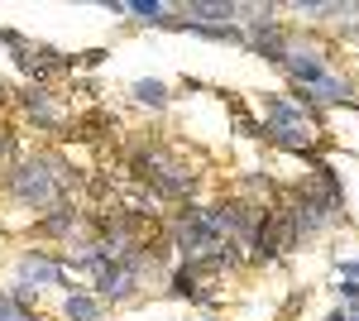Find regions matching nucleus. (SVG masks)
I'll return each instance as SVG.
<instances>
[{
  "label": "nucleus",
  "mask_w": 359,
  "mask_h": 321,
  "mask_svg": "<svg viewBox=\"0 0 359 321\" xmlns=\"http://www.w3.org/2000/svg\"><path fill=\"white\" fill-rule=\"evenodd\" d=\"M283 207H287V216H292V230H297V240H302V244L306 240H321L331 225L350 221V211H345L335 197H326L311 178L287 183V188H283Z\"/></svg>",
  "instance_id": "1"
},
{
  "label": "nucleus",
  "mask_w": 359,
  "mask_h": 321,
  "mask_svg": "<svg viewBox=\"0 0 359 321\" xmlns=\"http://www.w3.org/2000/svg\"><path fill=\"white\" fill-rule=\"evenodd\" d=\"M273 0H240V29H245V53H254L269 67H283L287 58V44H292V29L278 20Z\"/></svg>",
  "instance_id": "2"
},
{
  "label": "nucleus",
  "mask_w": 359,
  "mask_h": 321,
  "mask_svg": "<svg viewBox=\"0 0 359 321\" xmlns=\"http://www.w3.org/2000/svg\"><path fill=\"white\" fill-rule=\"evenodd\" d=\"M149 273H154V268H149V254H144V240H139V244H130V249H120L111 264L91 278V293L101 297V307H130V302L144 293V278H149Z\"/></svg>",
  "instance_id": "3"
},
{
  "label": "nucleus",
  "mask_w": 359,
  "mask_h": 321,
  "mask_svg": "<svg viewBox=\"0 0 359 321\" xmlns=\"http://www.w3.org/2000/svg\"><path fill=\"white\" fill-rule=\"evenodd\" d=\"M163 230L172 249H177V259H196V254H206V249H216L225 240L221 225H216V216L206 211V202H182V207H172L163 216Z\"/></svg>",
  "instance_id": "4"
},
{
  "label": "nucleus",
  "mask_w": 359,
  "mask_h": 321,
  "mask_svg": "<svg viewBox=\"0 0 359 321\" xmlns=\"http://www.w3.org/2000/svg\"><path fill=\"white\" fill-rule=\"evenodd\" d=\"M10 101H15V110H20V120L34 125L39 134H62L67 120H72L67 106H62V91H57V86H29L25 81Z\"/></svg>",
  "instance_id": "5"
},
{
  "label": "nucleus",
  "mask_w": 359,
  "mask_h": 321,
  "mask_svg": "<svg viewBox=\"0 0 359 321\" xmlns=\"http://www.w3.org/2000/svg\"><path fill=\"white\" fill-rule=\"evenodd\" d=\"M15 288H57V293H72L77 283H72V273L57 264V249H43V244H29L20 249V259H15Z\"/></svg>",
  "instance_id": "6"
},
{
  "label": "nucleus",
  "mask_w": 359,
  "mask_h": 321,
  "mask_svg": "<svg viewBox=\"0 0 359 321\" xmlns=\"http://www.w3.org/2000/svg\"><path fill=\"white\" fill-rule=\"evenodd\" d=\"M29 235L39 244H72L86 235V207L82 202H57V207H48V211L34 216V225H29Z\"/></svg>",
  "instance_id": "7"
},
{
  "label": "nucleus",
  "mask_w": 359,
  "mask_h": 321,
  "mask_svg": "<svg viewBox=\"0 0 359 321\" xmlns=\"http://www.w3.org/2000/svg\"><path fill=\"white\" fill-rule=\"evenodd\" d=\"M125 134V125H120V115H115L111 106H86L77 110L72 120H67V130H62V139H77V144H111V139H120Z\"/></svg>",
  "instance_id": "8"
},
{
  "label": "nucleus",
  "mask_w": 359,
  "mask_h": 321,
  "mask_svg": "<svg viewBox=\"0 0 359 321\" xmlns=\"http://www.w3.org/2000/svg\"><path fill=\"white\" fill-rule=\"evenodd\" d=\"M206 211L216 216V225H221L225 240L245 244L249 235H254V225H259V211H264V207H249V202H240V197L230 192V197H221V202H206Z\"/></svg>",
  "instance_id": "9"
},
{
  "label": "nucleus",
  "mask_w": 359,
  "mask_h": 321,
  "mask_svg": "<svg viewBox=\"0 0 359 321\" xmlns=\"http://www.w3.org/2000/svg\"><path fill=\"white\" fill-rule=\"evenodd\" d=\"M177 15L196 25H240V0H187L177 5Z\"/></svg>",
  "instance_id": "10"
},
{
  "label": "nucleus",
  "mask_w": 359,
  "mask_h": 321,
  "mask_svg": "<svg viewBox=\"0 0 359 321\" xmlns=\"http://www.w3.org/2000/svg\"><path fill=\"white\" fill-rule=\"evenodd\" d=\"M0 321H48L34 288H0Z\"/></svg>",
  "instance_id": "11"
},
{
  "label": "nucleus",
  "mask_w": 359,
  "mask_h": 321,
  "mask_svg": "<svg viewBox=\"0 0 359 321\" xmlns=\"http://www.w3.org/2000/svg\"><path fill=\"white\" fill-rule=\"evenodd\" d=\"M235 197H240V202H249V207H273L278 197H283V188H278L264 168H249V173H240V188H235Z\"/></svg>",
  "instance_id": "12"
},
{
  "label": "nucleus",
  "mask_w": 359,
  "mask_h": 321,
  "mask_svg": "<svg viewBox=\"0 0 359 321\" xmlns=\"http://www.w3.org/2000/svg\"><path fill=\"white\" fill-rule=\"evenodd\" d=\"M216 96L225 101V110H230V125L245 134V139H259V144H269V125H264V120L249 110L245 96H235V91H216Z\"/></svg>",
  "instance_id": "13"
},
{
  "label": "nucleus",
  "mask_w": 359,
  "mask_h": 321,
  "mask_svg": "<svg viewBox=\"0 0 359 321\" xmlns=\"http://www.w3.org/2000/svg\"><path fill=\"white\" fill-rule=\"evenodd\" d=\"M130 101L144 106V110H168L172 106V86L158 81V77H135L130 81Z\"/></svg>",
  "instance_id": "14"
},
{
  "label": "nucleus",
  "mask_w": 359,
  "mask_h": 321,
  "mask_svg": "<svg viewBox=\"0 0 359 321\" xmlns=\"http://www.w3.org/2000/svg\"><path fill=\"white\" fill-rule=\"evenodd\" d=\"M101 317H106V307H101V297L91 293V288L62 293V321H101Z\"/></svg>",
  "instance_id": "15"
},
{
  "label": "nucleus",
  "mask_w": 359,
  "mask_h": 321,
  "mask_svg": "<svg viewBox=\"0 0 359 321\" xmlns=\"http://www.w3.org/2000/svg\"><path fill=\"white\" fill-rule=\"evenodd\" d=\"M125 15H135L139 25L158 29L168 15H172V5H168V0H125Z\"/></svg>",
  "instance_id": "16"
},
{
  "label": "nucleus",
  "mask_w": 359,
  "mask_h": 321,
  "mask_svg": "<svg viewBox=\"0 0 359 321\" xmlns=\"http://www.w3.org/2000/svg\"><path fill=\"white\" fill-rule=\"evenodd\" d=\"M20 159H25V149H20V125L0 120V178H5Z\"/></svg>",
  "instance_id": "17"
},
{
  "label": "nucleus",
  "mask_w": 359,
  "mask_h": 321,
  "mask_svg": "<svg viewBox=\"0 0 359 321\" xmlns=\"http://www.w3.org/2000/svg\"><path fill=\"white\" fill-rule=\"evenodd\" d=\"M350 5L345 0H297L292 5V15H302V20H326V15H345Z\"/></svg>",
  "instance_id": "18"
},
{
  "label": "nucleus",
  "mask_w": 359,
  "mask_h": 321,
  "mask_svg": "<svg viewBox=\"0 0 359 321\" xmlns=\"http://www.w3.org/2000/svg\"><path fill=\"white\" fill-rule=\"evenodd\" d=\"M106 58H111V48H101V44H96V48H77V72H86V77H91V72H101V67H106Z\"/></svg>",
  "instance_id": "19"
},
{
  "label": "nucleus",
  "mask_w": 359,
  "mask_h": 321,
  "mask_svg": "<svg viewBox=\"0 0 359 321\" xmlns=\"http://www.w3.org/2000/svg\"><path fill=\"white\" fill-rule=\"evenodd\" d=\"M72 91H82L86 101L96 106V96H101V81H96V77H86V72H77V77H72Z\"/></svg>",
  "instance_id": "20"
},
{
  "label": "nucleus",
  "mask_w": 359,
  "mask_h": 321,
  "mask_svg": "<svg viewBox=\"0 0 359 321\" xmlns=\"http://www.w3.org/2000/svg\"><path fill=\"white\" fill-rule=\"evenodd\" d=\"M0 44L15 53V48H25V44H29V34H20V29H10V25H0Z\"/></svg>",
  "instance_id": "21"
},
{
  "label": "nucleus",
  "mask_w": 359,
  "mask_h": 321,
  "mask_svg": "<svg viewBox=\"0 0 359 321\" xmlns=\"http://www.w3.org/2000/svg\"><path fill=\"white\" fill-rule=\"evenodd\" d=\"M335 273H340V278H355V283H359V259H345V254H335Z\"/></svg>",
  "instance_id": "22"
},
{
  "label": "nucleus",
  "mask_w": 359,
  "mask_h": 321,
  "mask_svg": "<svg viewBox=\"0 0 359 321\" xmlns=\"http://www.w3.org/2000/svg\"><path fill=\"white\" fill-rule=\"evenodd\" d=\"M340 39H350V44H359V5H355V20H350V25H340Z\"/></svg>",
  "instance_id": "23"
},
{
  "label": "nucleus",
  "mask_w": 359,
  "mask_h": 321,
  "mask_svg": "<svg viewBox=\"0 0 359 321\" xmlns=\"http://www.w3.org/2000/svg\"><path fill=\"white\" fill-rule=\"evenodd\" d=\"M177 86H182V91H206V81H201V77H192V72H187V77L177 81Z\"/></svg>",
  "instance_id": "24"
},
{
  "label": "nucleus",
  "mask_w": 359,
  "mask_h": 321,
  "mask_svg": "<svg viewBox=\"0 0 359 321\" xmlns=\"http://www.w3.org/2000/svg\"><path fill=\"white\" fill-rule=\"evenodd\" d=\"M326 321H350V312H345V307H335V312H331Z\"/></svg>",
  "instance_id": "25"
},
{
  "label": "nucleus",
  "mask_w": 359,
  "mask_h": 321,
  "mask_svg": "<svg viewBox=\"0 0 359 321\" xmlns=\"http://www.w3.org/2000/svg\"><path fill=\"white\" fill-rule=\"evenodd\" d=\"M206 321H221V317H206Z\"/></svg>",
  "instance_id": "26"
}]
</instances>
